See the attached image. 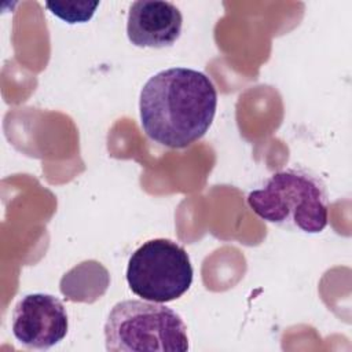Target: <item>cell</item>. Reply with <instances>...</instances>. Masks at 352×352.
Listing matches in <instances>:
<instances>
[{
    "label": "cell",
    "mask_w": 352,
    "mask_h": 352,
    "mask_svg": "<svg viewBox=\"0 0 352 352\" xmlns=\"http://www.w3.org/2000/svg\"><path fill=\"white\" fill-rule=\"evenodd\" d=\"M217 109V91L202 72L169 67L151 76L139 96L143 132L169 148H186L210 128Z\"/></svg>",
    "instance_id": "1"
},
{
    "label": "cell",
    "mask_w": 352,
    "mask_h": 352,
    "mask_svg": "<svg viewBox=\"0 0 352 352\" xmlns=\"http://www.w3.org/2000/svg\"><path fill=\"white\" fill-rule=\"evenodd\" d=\"M250 209L278 227L319 234L329 223V195L323 180L304 168L272 173L249 192Z\"/></svg>",
    "instance_id": "2"
},
{
    "label": "cell",
    "mask_w": 352,
    "mask_h": 352,
    "mask_svg": "<svg viewBox=\"0 0 352 352\" xmlns=\"http://www.w3.org/2000/svg\"><path fill=\"white\" fill-rule=\"evenodd\" d=\"M109 352L188 351L187 326L182 316L161 302L124 300L117 302L104 323Z\"/></svg>",
    "instance_id": "3"
},
{
    "label": "cell",
    "mask_w": 352,
    "mask_h": 352,
    "mask_svg": "<svg viewBox=\"0 0 352 352\" xmlns=\"http://www.w3.org/2000/svg\"><path fill=\"white\" fill-rule=\"evenodd\" d=\"M188 253L177 242L166 238L146 241L129 257L126 282L138 297L169 302L180 298L192 283Z\"/></svg>",
    "instance_id": "4"
},
{
    "label": "cell",
    "mask_w": 352,
    "mask_h": 352,
    "mask_svg": "<svg viewBox=\"0 0 352 352\" xmlns=\"http://www.w3.org/2000/svg\"><path fill=\"white\" fill-rule=\"evenodd\" d=\"M15 340L28 349H50L67 334L69 318L59 298L47 293H30L18 300L11 315Z\"/></svg>",
    "instance_id": "5"
},
{
    "label": "cell",
    "mask_w": 352,
    "mask_h": 352,
    "mask_svg": "<svg viewBox=\"0 0 352 352\" xmlns=\"http://www.w3.org/2000/svg\"><path fill=\"white\" fill-rule=\"evenodd\" d=\"M182 26V12L173 3L139 0L129 7L126 36L135 47L165 48L179 40Z\"/></svg>",
    "instance_id": "6"
},
{
    "label": "cell",
    "mask_w": 352,
    "mask_h": 352,
    "mask_svg": "<svg viewBox=\"0 0 352 352\" xmlns=\"http://www.w3.org/2000/svg\"><path fill=\"white\" fill-rule=\"evenodd\" d=\"M99 1H73V3H58V1H48L45 7L58 18L67 23H82L88 22L92 15L95 14Z\"/></svg>",
    "instance_id": "7"
}]
</instances>
